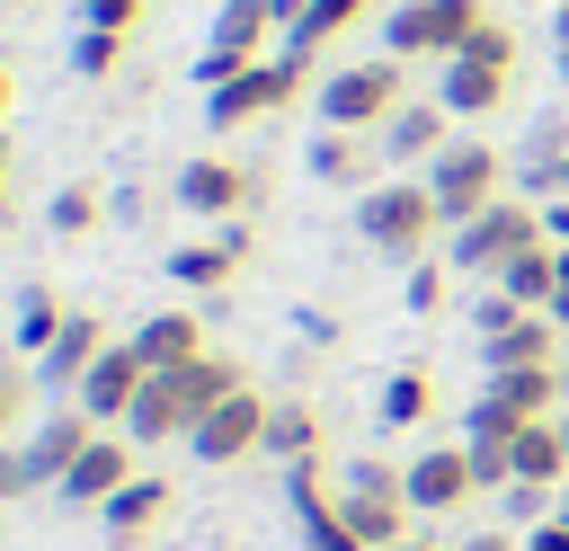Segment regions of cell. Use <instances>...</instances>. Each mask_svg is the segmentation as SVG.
Listing matches in <instances>:
<instances>
[{"mask_svg":"<svg viewBox=\"0 0 569 551\" xmlns=\"http://www.w3.org/2000/svg\"><path fill=\"white\" fill-rule=\"evenodd\" d=\"M267 418H276V400L258 391V382H240L231 400H213L204 418H196V435H187V453L196 462H249V453H267Z\"/></svg>","mask_w":569,"mask_h":551,"instance_id":"obj_9","label":"cell"},{"mask_svg":"<svg viewBox=\"0 0 569 551\" xmlns=\"http://www.w3.org/2000/svg\"><path fill=\"white\" fill-rule=\"evenodd\" d=\"M116 62H124V36H116V27H80V44H71V71H80V80H107Z\"/></svg>","mask_w":569,"mask_h":551,"instance_id":"obj_33","label":"cell"},{"mask_svg":"<svg viewBox=\"0 0 569 551\" xmlns=\"http://www.w3.org/2000/svg\"><path fill=\"white\" fill-rule=\"evenodd\" d=\"M160 515H169V480H160V471H133V480L98 507V524H107V542H116V551H133Z\"/></svg>","mask_w":569,"mask_h":551,"instance_id":"obj_20","label":"cell"},{"mask_svg":"<svg viewBox=\"0 0 569 551\" xmlns=\"http://www.w3.org/2000/svg\"><path fill=\"white\" fill-rule=\"evenodd\" d=\"M560 196H569V160H560Z\"/></svg>","mask_w":569,"mask_h":551,"instance_id":"obj_48","label":"cell"},{"mask_svg":"<svg viewBox=\"0 0 569 551\" xmlns=\"http://www.w3.org/2000/svg\"><path fill=\"white\" fill-rule=\"evenodd\" d=\"M382 551H445V542H427V533H400V542H382Z\"/></svg>","mask_w":569,"mask_h":551,"instance_id":"obj_45","label":"cell"},{"mask_svg":"<svg viewBox=\"0 0 569 551\" xmlns=\"http://www.w3.org/2000/svg\"><path fill=\"white\" fill-rule=\"evenodd\" d=\"M471 320H480V338H489V329H507V320H516V302H507V293H498V284H489V293H480V311H471Z\"/></svg>","mask_w":569,"mask_h":551,"instance_id":"obj_38","label":"cell"},{"mask_svg":"<svg viewBox=\"0 0 569 551\" xmlns=\"http://www.w3.org/2000/svg\"><path fill=\"white\" fill-rule=\"evenodd\" d=\"M107 347H116V338H107V320H98V311H71V320H62V338H53L44 355H36V382L71 400V391H80V373H89V364H98Z\"/></svg>","mask_w":569,"mask_h":551,"instance_id":"obj_17","label":"cell"},{"mask_svg":"<svg viewBox=\"0 0 569 551\" xmlns=\"http://www.w3.org/2000/svg\"><path fill=\"white\" fill-rule=\"evenodd\" d=\"M98 213H107V196H98L89 178H71V187H53L44 231H53V240H80V231H98Z\"/></svg>","mask_w":569,"mask_h":551,"instance_id":"obj_30","label":"cell"},{"mask_svg":"<svg viewBox=\"0 0 569 551\" xmlns=\"http://www.w3.org/2000/svg\"><path fill=\"white\" fill-rule=\"evenodd\" d=\"M133 355H142L151 373H178V364L204 355V320H196V311H151V320L133 329Z\"/></svg>","mask_w":569,"mask_h":551,"instance_id":"obj_22","label":"cell"},{"mask_svg":"<svg viewBox=\"0 0 569 551\" xmlns=\"http://www.w3.org/2000/svg\"><path fill=\"white\" fill-rule=\"evenodd\" d=\"M551 9H560V0H551Z\"/></svg>","mask_w":569,"mask_h":551,"instance_id":"obj_52","label":"cell"},{"mask_svg":"<svg viewBox=\"0 0 569 551\" xmlns=\"http://www.w3.org/2000/svg\"><path fill=\"white\" fill-rule=\"evenodd\" d=\"M525 551H569V515H551V524H533V533H525Z\"/></svg>","mask_w":569,"mask_h":551,"instance_id":"obj_40","label":"cell"},{"mask_svg":"<svg viewBox=\"0 0 569 551\" xmlns=\"http://www.w3.org/2000/svg\"><path fill=\"white\" fill-rule=\"evenodd\" d=\"M453 551H525V542H507V533H498V524H489V533H462V542H453Z\"/></svg>","mask_w":569,"mask_h":551,"instance_id":"obj_42","label":"cell"},{"mask_svg":"<svg viewBox=\"0 0 569 551\" xmlns=\"http://www.w3.org/2000/svg\"><path fill=\"white\" fill-rule=\"evenodd\" d=\"M338 515L356 524V542L365 551H382V542H400L409 533V471L400 462H382V453H356L347 471H338Z\"/></svg>","mask_w":569,"mask_h":551,"instance_id":"obj_5","label":"cell"},{"mask_svg":"<svg viewBox=\"0 0 569 551\" xmlns=\"http://www.w3.org/2000/svg\"><path fill=\"white\" fill-rule=\"evenodd\" d=\"M480 18H489V0H391L382 9V53H400V62H453Z\"/></svg>","mask_w":569,"mask_h":551,"instance_id":"obj_7","label":"cell"},{"mask_svg":"<svg viewBox=\"0 0 569 551\" xmlns=\"http://www.w3.org/2000/svg\"><path fill=\"white\" fill-rule=\"evenodd\" d=\"M516 480H551V489H569V427H560V418H533V427L516 435Z\"/></svg>","mask_w":569,"mask_h":551,"instance_id":"obj_25","label":"cell"},{"mask_svg":"<svg viewBox=\"0 0 569 551\" xmlns=\"http://www.w3.org/2000/svg\"><path fill=\"white\" fill-rule=\"evenodd\" d=\"M267 36H276V0H222V9H213V44L196 53V80H204V89L240 80L249 62H267V53H258Z\"/></svg>","mask_w":569,"mask_h":551,"instance_id":"obj_11","label":"cell"},{"mask_svg":"<svg viewBox=\"0 0 569 551\" xmlns=\"http://www.w3.org/2000/svg\"><path fill=\"white\" fill-rule=\"evenodd\" d=\"M498 515L533 533V524H551V515H560V489H551V480H507V489H498Z\"/></svg>","mask_w":569,"mask_h":551,"instance_id":"obj_32","label":"cell"},{"mask_svg":"<svg viewBox=\"0 0 569 551\" xmlns=\"http://www.w3.org/2000/svg\"><path fill=\"white\" fill-rule=\"evenodd\" d=\"M240 267H249V222H222L213 240H187V249H169V276H178L187 293H222Z\"/></svg>","mask_w":569,"mask_h":551,"instance_id":"obj_16","label":"cell"},{"mask_svg":"<svg viewBox=\"0 0 569 551\" xmlns=\"http://www.w3.org/2000/svg\"><path fill=\"white\" fill-rule=\"evenodd\" d=\"M240 382H249V364L204 347L196 364H178V373H151V382H142V400H133L124 435H133V444H187V435H196V418H204L213 400H231Z\"/></svg>","mask_w":569,"mask_h":551,"instance_id":"obj_1","label":"cell"},{"mask_svg":"<svg viewBox=\"0 0 569 551\" xmlns=\"http://www.w3.org/2000/svg\"><path fill=\"white\" fill-rule=\"evenodd\" d=\"M409 471V507L418 515H453L471 489H480V471H471V444H427L418 462H400Z\"/></svg>","mask_w":569,"mask_h":551,"instance_id":"obj_15","label":"cell"},{"mask_svg":"<svg viewBox=\"0 0 569 551\" xmlns=\"http://www.w3.org/2000/svg\"><path fill=\"white\" fill-rule=\"evenodd\" d=\"M62 320H71V311H62V293L36 276V284H18V311H9V347H18V355H44V347L62 338Z\"/></svg>","mask_w":569,"mask_h":551,"instance_id":"obj_24","label":"cell"},{"mask_svg":"<svg viewBox=\"0 0 569 551\" xmlns=\"http://www.w3.org/2000/svg\"><path fill=\"white\" fill-rule=\"evenodd\" d=\"M0 160H9V124H0Z\"/></svg>","mask_w":569,"mask_h":551,"instance_id":"obj_49","label":"cell"},{"mask_svg":"<svg viewBox=\"0 0 569 551\" xmlns=\"http://www.w3.org/2000/svg\"><path fill=\"white\" fill-rule=\"evenodd\" d=\"M356 18H373V0H311V9H302V27H293L284 44H293V53H320V44H329V36H347Z\"/></svg>","mask_w":569,"mask_h":551,"instance_id":"obj_31","label":"cell"},{"mask_svg":"<svg viewBox=\"0 0 569 551\" xmlns=\"http://www.w3.org/2000/svg\"><path fill=\"white\" fill-rule=\"evenodd\" d=\"M560 515H569V489H560Z\"/></svg>","mask_w":569,"mask_h":551,"instance_id":"obj_50","label":"cell"},{"mask_svg":"<svg viewBox=\"0 0 569 551\" xmlns=\"http://www.w3.org/2000/svg\"><path fill=\"white\" fill-rule=\"evenodd\" d=\"M9 98H18V80H9V62H0V116H9Z\"/></svg>","mask_w":569,"mask_h":551,"instance_id":"obj_46","label":"cell"},{"mask_svg":"<svg viewBox=\"0 0 569 551\" xmlns=\"http://www.w3.org/2000/svg\"><path fill=\"white\" fill-rule=\"evenodd\" d=\"M302 9H311V0H276V27L293 36V27H302Z\"/></svg>","mask_w":569,"mask_h":551,"instance_id":"obj_44","label":"cell"},{"mask_svg":"<svg viewBox=\"0 0 569 551\" xmlns=\"http://www.w3.org/2000/svg\"><path fill=\"white\" fill-rule=\"evenodd\" d=\"M489 391H498L516 418H560V364H533V373H489Z\"/></svg>","mask_w":569,"mask_h":551,"instance_id":"obj_28","label":"cell"},{"mask_svg":"<svg viewBox=\"0 0 569 551\" xmlns=\"http://www.w3.org/2000/svg\"><path fill=\"white\" fill-rule=\"evenodd\" d=\"M0 213H9V160H0Z\"/></svg>","mask_w":569,"mask_h":551,"instance_id":"obj_47","label":"cell"},{"mask_svg":"<svg viewBox=\"0 0 569 551\" xmlns=\"http://www.w3.org/2000/svg\"><path fill=\"white\" fill-rule=\"evenodd\" d=\"M124 480H133V435H89V453L62 480V507H107Z\"/></svg>","mask_w":569,"mask_h":551,"instance_id":"obj_19","label":"cell"},{"mask_svg":"<svg viewBox=\"0 0 569 551\" xmlns=\"http://www.w3.org/2000/svg\"><path fill=\"white\" fill-rule=\"evenodd\" d=\"M0 9H18V0H0Z\"/></svg>","mask_w":569,"mask_h":551,"instance_id":"obj_51","label":"cell"},{"mask_svg":"<svg viewBox=\"0 0 569 551\" xmlns=\"http://www.w3.org/2000/svg\"><path fill=\"white\" fill-rule=\"evenodd\" d=\"M400 293H409V311H418V320H436V311H445V267H436V258H418Z\"/></svg>","mask_w":569,"mask_h":551,"instance_id":"obj_36","label":"cell"},{"mask_svg":"<svg viewBox=\"0 0 569 551\" xmlns=\"http://www.w3.org/2000/svg\"><path fill=\"white\" fill-rule=\"evenodd\" d=\"M507 80H516V71H498V62H471V53L436 62V98H445L453 116H498V107H507Z\"/></svg>","mask_w":569,"mask_h":551,"instance_id":"obj_21","label":"cell"},{"mask_svg":"<svg viewBox=\"0 0 569 551\" xmlns=\"http://www.w3.org/2000/svg\"><path fill=\"white\" fill-rule=\"evenodd\" d=\"M462 53H471V62H498V71H516V27H507V18H480Z\"/></svg>","mask_w":569,"mask_h":551,"instance_id":"obj_34","label":"cell"},{"mask_svg":"<svg viewBox=\"0 0 569 551\" xmlns=\"http://www.w3.org/2000/svg\"><path fill=\"white\" fill-rule=\"evenodd\" d=\"M542 240H551V231H542V204L507 187L489 213L453 222V249H445V267H453V276H480V284H498V267H507V258H525V249H542Z\"/></svg>","mask_w":569,"mask_h":551,"instance_id":"obj_3","label":"cell"},{"mask_svg":"<svg viewBox=\"0 0 569 551\" xmlns=\"http://www.w3.org/2000/svg\"><path fill=\"white\" fill-rule=\"evenodd\" d=\"M142 382H151V364L133 355V338H116V347L80 373V391H71V400H80L98 427H124V418H133V400H142Z\"/></svg>","mask_w":569,"mask_h":551,"instance_id":"obj_14","label":"cell"},{"mask_svg":"<svg viewBox=\"0 0 569 551\" xmlns=\"http://www.w3.org/2000/svg\"><path fill=\"white\" fill-rule=\"evenodd\" d=\"M551 320L569 329V249H560V293H551Z\"/></svg>","mask_w":569,"mask_h":551,"instance_id":"obj_43","label":"cell"},{"mask_svg":"<svg viewBox=\"0 0 569 551\" xmlns=\"http://www.w3.org/2000/svg\"><path fill=\"white\" fill-rule=\"evenodd\" d=\"M356 231H365V249L418 267V258L436 249V231H453V222H445V204L427 196V178H382V187L356 196Z\"/></svg>","mask_w":569,"mask_h":551,"instance_id":"obj_2","label":"cell"},{"mask_svg":"<svg viewBox=\"0 0 569 551\" xmlns=\"http://www.w3.org/2000/svg\"><path fill=\"white\" fill-rule=\"evenodd\" d=\"M89 435H98V418H89L80 400H62V409H53V418H44V427L18 444V462H27V489H62V480H71V462L89 453Z\"/></svg>","mask_w":569,"mask_h":551,"instance_id":"obj_13","label":"cell"},{"mask_svg":"<svg viewBox=\"0 0 569 551\" xmlns=\"http://www.w3.org/2000/svg\"><path fill=\"white\" fill-rule=\"evenodd\" d=\"M142 9H151V0H80V18H89V27H116V36H133Z\"/></svg>","mask_w":569,"mask_h":551,"instance_id":"obj_37","label":"cell"},{"mask_svg":"<svg viewBox=\"0 0 569 551\" xmlns=\"http://www.w3.org/2000/svg\"><path fill=\"white\" fill-rule=\"evenodd\" d=\"M267 453L293 471V462H311L320 453V409L311 400H276V418H267Z\"/></svg>","mask_w":569,"mask_h":551,"instance_id":"obj_27","label":"cell"},{"mask_svg":"<svg viewBox=\"0 0 569 551\" xmlns=\"http://www.w3.org/2000/svg\"><path fill=\"white\" fill-rule=\"evenodd\" d=\"M400 98H409V62H400V53H365V62H338V71L320 80V124H338V133H382Z\"/></svg>","mask_w":569,"mask_h":551,"instance_id":"obj_4","label":"cell"},{"mask_svg":"<svg viewBox=\"0 0 569 551\" xmlns=\"http://www.w3.org/2000/svg\"><path fill=\"white\" fill-rule=\"evenodd\" d=\"M427 418H436V373L427 364H400L382 382V427H427Z\"/></svg>","mask_w":569,"mask_h":551,"instance_id":"obj_29","label":"cell"},{"mask_svg":"<svg viewBox=\"0 0 569 551\" xmlns=\"http://www.w3.org/2000/svg\"><path fill=\"white\" fill-rule=\"evenodd\" d=\"M169 196H178L196 222H240V213L258 204V169H240L231 151H196V160L169 178Z\"/></svg>","mask_w":569,"mask_h":551,"instance_id":"obj_10","label":"cell"},{"mask_svg":"<svg viewBox=\"0 0 569 551\" xmlns=\"http://www.w3.org/2000/svg\"><path fill=\"white\" fill-rule=\"evenodd\" d=\"M560 320L551 311H516L507 329H489L480 347H489V373H533V364H560Z\"/></svg>","mask_w":569,"mask_h":551,"instance_id":"obj_18","label":"cell"},{"mask_svg":"<svg viewBox=\"0 0 569 551\" xmlns=\"http://www.w3.org/2000/svg\"><path fill=\"white\" fill-rule=\"evenodd\" d=\"M418 178H427V196L445 204V222H471V213H489V204L507 196V178H516V169L498 160V142H480V133H453V142H445V151H436Z\"/></svg>","mask_w":569,"mask_h":551,"instance_id":"obj_6","label":"cell"},{"mask_svg":"<svg viewBox=\"0 0 569 551\" xmlns=\"http://www.w3.org/2000/svg\"><path fill=\"white\" fill-rule=\"evenodd\" d=\"M445 142H453V107H445L436 89H427V98H400V107H391V124L373 133V151H382L391 169H427Z\"/></svg>","mask_w":569,"mask_h":551,"instance_id":"obj_12","label":"cell"},{"mask_svg":"<svg viewBox=\"0 0 569 551\" xmlns=\"http://www.w3.org/2000/svg\"><path fill=\"white\" fill-rule=\"evenodd\" d=\"M302 80H311V53H276V62H249L240 80H222V89H204V124L213 133H240V124H258V116H276V107H293L302 98Z\"/></svg>","mask_w":569,"mask_h":551,"instance_id":"obj_8","label":"cell"},{"mask_svg":"<svg viewBox=\"0 0 569 551\" xmlns=\"http://www.w3.org/2000/svg\"><path fill=\"white\" fill-rule=\"evenodd\" d=\"M551 62H560V80H569V0L551 9Z\"/></svg>","mask_w":569,"mask_h":551,"instance_id":"obj_41","label":"cell"},{"mask_svg":"<svg viewBox=\"0 0 569 551\" xmlns=\"http://www.w3.org/2000/svg\"><path fill=\"white\" fill-rule=\"evenodd\" d=\"M27 391H36V373H27V364H9V355H0V444H9V435H18V418H27Z\"/></svg>","mask_w":569,"mask_h":551,"instance_id":"obj_35","label":"cell"},{"mask_svg":"<svg viewBox=\"0 0 569 551\" xmlns=\"http://www.w3.org/2000/svg\"><path fill=\"white\" fill-rule=\"evenodd\" d=\"M498 293H507L516 311H551V293H560V240L507 258V267H498Z\"/></svg>","mask_w":569,"mask_h":551,"instance_id":"obj_23","label":"cell"},{"mask_svg":"<svg viewBox=\"0 0 569 551\" xmlns=\"http://www.w3.org/2000/svg\"><path fill=\"white\" fill-rule=\"evenodd\" d=\"M365 142H373V133H338V124H320V133H311V178H320V187H356L365 160H382V151H365Z\"/></svg>","mask_w":569,"mask_h":551,"instance_id":"obj_26","label":"cell"},{"mask_svg":"<svg viewBox=\"0 0 569 551\" xmlns=\"http://www.w3.org/2000/svg\"><path fill=\"white\" fill-rule=\"evenodd\" d=\"M9 498H27V462H18V444H0V507Z\"/></svg>","mask_w":569,"mask_h":551,"instance_id":"obj_39","label":"cell"}]
</instances>
